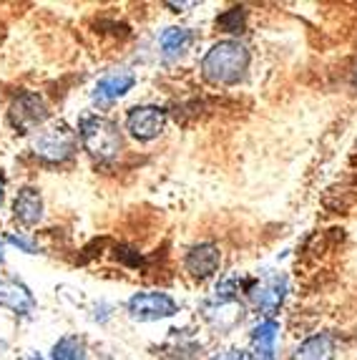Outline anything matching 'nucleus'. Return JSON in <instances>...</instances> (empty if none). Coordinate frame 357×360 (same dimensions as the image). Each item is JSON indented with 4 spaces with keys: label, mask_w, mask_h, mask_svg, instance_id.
Masks as SVG:
<instances>
[{
    "label": "nucleus",
    "mask_w": 357,
    "mask_h": 360,
    "mask_svg": "<svg viewBox=\"0 0 357 360\" xmlns=\"http://www.w3.org/2000/svg\"><path fill=\"white\" fill-rule=\"evenodd\" d=\"M249 66V51L239 41H219L202 60V76L214 86L239 84Z\"/></svg>",
    "instance_id": "1"
},
{
    "label": "nucleus",
    "mask_w": 357,
    "mask_h": 360,
    "mask_svg": "<svg viewBox=\"0 0 357 360\" xmlns=\"http://www.w3.org/2000/svg\"><path fill=\"white\" fill-rule=\"evenodd\" d=\"M78 134L84 141V149L98 162H108L121 151V134L113 121L103 116H84L78 124Z\"/></svg>",
    "instance_id": "2"
},
{
    "label": "nucleus",
    "mask_w": 357,
    "mask_h": 360,
    "mask_svg": "<svg viewBox=\"0 0 357 360\" xmlns=\"http://www.w3.org/2000/svg\"><path fill=\"white\" fill-rule=\"evenodd\" d=\"M30 149H33L36 156H41L43 162H51V164L68 162V159L76 154V134L68 131L63 124L53 129H43V131L33 139Z\"/></svg>",
    "instance_id": "3"
},
{
    "label": "nucleus",
    "mask_w": 357,
    "mask_h": 360,
    "mask_svg": "<svg viewBox=\"0 0 357 360\" xmlns=\"http://www.w3.org/2000/svg\"><path fill=\"white\" fill-rule=\"evenodd\" d=\"M8 119H11V127L18 134H28L48 119V106L43 101V96H38L33 91H25L11 103Z\"/></svg>",
    "instance_id": "4"
},
{
    "label": "nucleus",
    "mask_w": 357,
    "mask_h": 360,
    "mask_svg": "<svg viewBox=\"0 0 357 360\" xmlns=\"http://www.w3.org/2000/svg\"><path fill=\"white\" fill-rule=\"evenodd\" d=\"M178 312V305L167 292H138L129 300V315L138 323L171 318Z\"/></svg>",
    "instance_id": "5"
},
{
    "label": "nucleus",
    "mask_w": 357,
    "mask_h": 360,
    "mask_svg": "<svg viewBox=\"0 0 357 360\" xmlns=\"http://www.w3.org/2000/svg\"><path fill=\"white\" fill-rule=\"evenodd\" d=\"M167 127V111L159 106H136L126 116V129L138 141H151Z\"/></svg>",
    "instance_id": "6"
},
{
    "label": "nucleus",
    "mask_w": 357,
    "mask_h": 360,
    "mask_svg": "<svg viewBox=\"0 0 357 360\" xmlns=\"http://www.w3.org/2000/svg\"><path fill=\"white\" fill-rule=\"evenodd\" d=\"M285 295H287V277L285 275H272V277H267V280H262V283L252 290V300H254V305L262 312L274 315V312L280 310L282 302H285Z\"/></svg>",
    "instance_id": "7"
},
{
    "label": "nucleus",
    "mask_w": 357,
    "mask_h": 360,
    "mask_svg": "<svg viewBox=\"0 0 357 360\" xmlns=\"http://www.w3.org/2000/svg\"><path fill=\"white\" fill-rule=\"evenodd\" d=\"M219 262H221L219 247L212 245V242H202V245L191 247L184 259L186 270L194 277H212L219 270Z\"/></svg>",
    "instance_id": "8"
},
{
    "label": "nucleus",
    "mask_w": 357,
    "mask_h": 360,
    "mask_svg": "<svg viewBox=\"0 0 357 360\" xmlns=\"http://www.w3.org/2000/svg\"><path fill=\"white\" fill-rule=\"evenodd\" d=\"M242 315H245V307L239 305L237 297H216L212 305L204 307V318L214 328H219V330L234 328L242 320Z\"/></svg>",
    "instance_id": "9"
},
{
    "label": "nucleus",
    "mask_w": 357,
    "mask_h": 360,
    "mask_svg": "<svg viewBox=\"0 0 357 360\" xmlns=\"http://www.w3.org/2000/svg\"><path fill=\"white\" fill-rule=\"evenodd\" d=\"M136 84V76L131 71H116L103 76L93 89V98L98 103H111L116 98H121L124 94L131 91V86Z\"/></svg>",
    "instance_id": "10"
},
{
    "label": "nucleus",
    "mask_w": 357,
    "mask_h": 360,
    "mask_svg": "<svg viewBox=\"0 0 357 360\" xmlns=\"http://www.w3.org/2000/svg\"><path fill=\"white\" fill-rule=\"evenodd\" d=\"M280 335V325L277 320L267 318L254 325L252 330V353L249 360H274V342Z\"/></svg>",
    "instance_id": "11"
},
{
    "label": "nucleus",
    "mask_w": 357,
    "mask_h": 360,
    "mask_svg": "<svg viewBox=\"0 0 357 360\" xmlns=\"http://www.w3.org/2000/svg\"><path fill=\"white\" fill-rule=\"evenodd\" d=\"M13 217H15L20 224H25V227H33V224L41 222L43 199H41V194H38V189H33V186H23V189H20L15 202H13Z\"/></svg>",
    "instance_id": "12"
},
{
    "label": "nucleus",
    "mask_w": 357,
    "mask_h": 360,
    "mask_svg": "<svg viewBox=\"0 0 357 360\" xmlns=\"http://www.w3.org/2000/svg\"><path fill=\"white\" fill-rule=\"evenodd\" d=\"M0 305L18 312V315H28L36 307V297H33V292L23 283L6 280V283H0Z\"/></svg>",
    "instance_id": "13"
},
{
    "label": "nucleus",
    "mask_w": 357,
    "mask_h": 360,
    "mask_svg": "<svg viewBox=\"0 0 357 360\" xmlns=\"http://www.w3.org/2000/svg\"><path fill=\"white\" fill-rule=\"evenodd\" d=\"M332 358H335V342L327 333L307 338L294 350V360H332Z\"/></svg>",
    "instance_id": "14"
},
{
    "label": "nucleus",
    "mask_w": 357,
    "mask_h": 360,
    "mask_svg": "<svg viewBox=\"0 0 357 360\" xmlns=\"http://www.w3.org/2000/svg\"><path fill=\"white\" fill-rule=\"evenodd\" d=\"M189 43H191V30L189 28H167L159 36L161 53L167 56V58H176V56H181L186 49H189Z\"/></svg>",
    "instance_id": "15"
},
{
    "label": "nucleus",
    "mask_w": 357,
    "mask_h": 360,
    "mask_svg": "<svg viewBox=\"0 0 357 360\" xmlns=\"http://www.w3.org/2000/svg\"><path fill=\"white\" fill-rule=\"evenodd\" d=\"M53 360H84V342L76 335L60 338L53 345Z\"/></svg>",
    "instance_id": "16"
},
{
    "label": "nucleus",
    "mask_w": 357,
    "mask_h": 360,
    "mask_svg": "<svg viewBox=\"0 0 357 360\" xmlns=\"http://www.w3.org/2000/svg\"><path fill=\"white\" fill-rule=\"evenodd\" d=\"M216 25H219L224 33H245L247 11L245 8H232V11L221 13L219 18H216Z\"/></svg>",
    "instance_id": "17"
},
{
    "label": "nucleus",
    "mask_w": 357,
    "mask_h": 360,
    "mask_svg": "<svg viewBox=\"0 0 357 360\" xmlns=\"http://www.w3.org/2000/svg\"><path fill=\"white\" fill-rule=\"evenodd\" d=\"M8 240H11L15 247H20V250H23V252H30V255H36V252H38V245H36V242L25 240V237H15V234H11V237H8Z\"/></svg>",
    "instance_id": "18"
},
{
    "label": "nucleus",
    "mask_w": 357,
    "mask_h": 360,
    "mask_svg": "<svg viewBox=\"0 0 357 360\" xmlns=\"http://www.w3.org/2000/svg\"><path fill=\"white\" fill-rule=\"evenodd\" d=\"M212 360H249V353H245V350H224V353H216Z\"/></svg>",
    "instance_id": "19"
},
{
    "label": "nucleus",
    "mask_w": 357,
    "mask_h": 360,
    "mask_svg": "<svg viewBox=\"0 0 357 360\" xmlns=\"http://www.w3.org/2000/svg\"><path fill=\"white\" fill-rule=\"evenodd\" d=\"M3 192H6V181H3V176H0V202H3Z\"/></svg>",
    "instance_id": "20"
},
{
    "label": "nucleus",
    "mask_w": 357,
    "mask_h": 360,
    "mask_svg": "<svg viewBox=\"0 0 357 360\" xmlns=\"http://www.w3.org/2000/svg\"><path fill=\"white\" fill-rule=\"evenodd\" d=\"M0 262H3V247H0Z\"/></svg>",
    "instance_id": "21"
},
{
    "label": "nucleus",
    "mask_w": 357,
    "mask_h": 360,
    "mask_svg": "<svg viewBox=\"0 0 357 360\" xmlns=\"http://www.w3.org/2000/svg\"><path fill=\"white\" fill-rule=\"evenodd\" d=\"M30 360H43V358H38V355H36V358H30Z\"/></svg>",
    "instance_id": "22"
}]
</instances>
